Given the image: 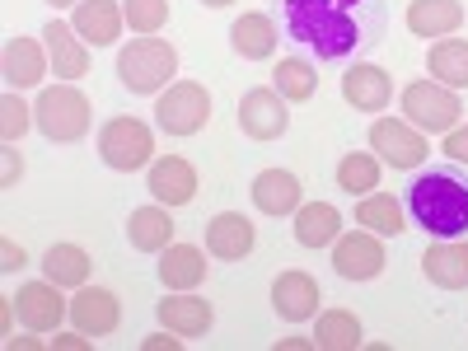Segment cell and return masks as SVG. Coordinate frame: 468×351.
<instances>
[{
  "mask_svg": "<svg viewBox=\"0 0 468 351\" xmlns=\"http://www.w3.org/2000/svg\"><path fill=\"white\" fill-rule=\"evenodd\" d=\"M388 24L384 0H282V28L319 61H351L370 52Z\"/></svg>",
  "mask_w": 468,
  "mask_h": 351,
  "instance_id": "obj_1",
  "label": "cell"
},
{
  "mask_svg": "<svg viewBox=\"0 0 468 351\" xmlns=\"http://www.w3.org/2000/svg\"><path fill=\"white\" fill-rule=\"evenodd\" d=\"M408 220L426 229L431 239H463L468 234V174L463 165H436L417 169V178L403 192Z\"/></svg>",
  "mask_w": 468,
  "mask_h": 351,
  "instance_id": "obj_2",
  "label": "cell"
},
{
  "mask_svg": "<svg viewBox=\"0 0 468 351\" xmlns=\"http://www.w3.org/2000/svg\"><path fill=\"white\" fill-rule=\"evenodd\" d=\"M178 75V52L169 37H132L117 52V80L132 94H165Z\"/></svg>",
  "mask_w": 468,
  "mask_h": 351,
  "instance_id": "obj_3",
  "label": "cell"
},
{
  "mask_svg": "<svg viewBox=\"0 0 468 351\" xmlns=\"http://www.w3.org/2000/svg\"><path fill=\"white\" fill-rule=\"evenodd\" d=\"M90 122H94V108H90L85 90H80V85H70V80L48 85L43 94H37V103H33V127L43 132L48 141H57V145L85 141Z\"/></svg>",
  "mask_w": 468,
  "mask_h": 351,
  "instance_id": "obj_4",
  "label": "cell"
},
{
  "mask_svg": "<svg viewBox=\"0 0 468 351\" xmlns=\"http://www.w3.org/2000/svg\"><path fill=\"white\" fill-rule=\"evenodd\" d=\"M399 103H403V117L417 132H426V136H445V132H454L463 122L459 90H450L441 80H412V85H403Z\"/></svg>",
  "mask_w": 468,
  "mask_h": 351,
  "instance_id": "obj_5",
  "label": "cell"
},
{
  "mask_svg": "<svg viewBox=\"0 0 468 351\" xmlns=\"http://www.w3.org/2000/svg\"><path fill=\"white\" fill-rule=\"evenodd\" d=\"M99 160L117 174H136L154 165V132L141 117H108L99 127Z\"/></svg>",
  "mask_w": 468,
  "mask_h": 351,
  "instance_id": "obj_6",
  "label": "cell"
},
{
  "mask_svg": "<svg viewBox=\"0 0 468 351\" xmlns=\"http://www.w3.org/2000/svg\"><path fill=\"white\" fill-rule=\"evenodd\" d=\"M154 122L165 136H197L211 122V90L197 80H174L165 94H154Z\"/></svg>",
  "mask_w": 468,
  "mask_h": 351,
  "instance_id": "obj_7",
  "label": "cell"
},
{
  "mask_svg": "<svg viewBox=\"0 0 468 351\" xmlns=\"http://www.w3.org/2000/svg\"><path fill=\"white\" fill-rule=\"evenodd\" d=\"M370 150L379 154L384 165H394V169H421L426 154H431V145H426V132H417L408 117H375Z\"/></svg>",
  "mask_w": 468,
  "mask_h": 351,
  "instance_id": "obj_8",
  "label": "cell"
},
{
  "mask_svg": "<svg viewBox=\"0 0 468 351\" xmlns=\"http://www.w3.org/2000/svg\"><path fill=\"white\" fill-rule=\"evenodd\" d=\"M239 132L249 141H282L291 132V103L271 90V85H258L239 99Z\"/></svg>",
  "mask_w": 468,
  "mask_h": 351,
  "instance_id": "obj_9",
  "label": "cell"
},
{
  "mask_svg": "<svg viewBox=\"0 0 468 351\" xmlns=\"http://www.w3.org/2000/svg\"><path fill=\"white\" fill-rule=\"evenodd\" d=\"M384 244L375 229H342L333 244V267L342 282H375L384 271Z\"/></svg>",
  "mask_w": 468,
  "mask_h": 351,
  "instance_id": "obj_10",
  "label": "cell"
},
{
  "mask_svg": "<svg viewBox=\"0 0 468 351\" xmlns=\"http://www.w3.org/2000/svg\"><path fill=\"white\" fill-rule=\"evenodd\" d=\"M15 309H19V324L28 333H57L61 319H70V300L48 277L43 282H24L19 295H15Z\"/></svg>",
  "mask_w": 468,
  "mask_h": 351,
  "instance_id": "obj_11",
  "label": "cell"
},
{
  "mask_svg": "<svg viewBox=\"0 0 468 351\" xmlns=\"http://www.w3.org/2000/svg\"><path fill=\"white\" fill-rule=\"evenodd\" d=\"M319 304H324V291L319 282L300 267H286L277 282H271V309L286 319V324H309L319 319Z\"/></svg>",
  "mask_w": 468,
  "mask_h": 351,
  "instance_id": "obj_12",
  "label": "cell"
},
{
  "mask_svg": "<svg viewBox=\"0 0 468 351\" xmlns=\"http://www.w3.org/2000/svg\"><path fill=\"white\" fill-rule=\"evenodd\" d=\"M145 187H150V197L160 202V207H187L192 197H197V169H192L183 154H160L150 169H145Z\"/></svg>",
  "mask_w": 468,
  "mask_h": 351,
  "instance_id": "obj_13",
  "label": "cell"
},
{
  "mask_svg": "<svg viewBox=\"0 0 468 351\" xmlns=\"http://www.w3.org/2000/svg\"><path fill=\"white\" fill-rule=\"evenodd\" d=\"M52 57H48V43H37V37H10L5 52H0V75H5L10 90H37L48 75Z\"/></svg>",
  "mask_w": 468,
  "mask_h": 351,
  "instance_id": "obj_14",
  "label": "cell"
},
{
  "mask_svg": "<svg viewBox=\"0 0 468 351\" xmlns=\"http://www.w3.org/2000/svg\"><path fill=\"white\" fill-rule=\"evenodd\" d=\"M258 244V229L244 211H220L207 220V253L216 262H244Z\"/></svg>",
  "mask_w": 468,
  "mask_h": 351,
  "instance_id": "obj_15",
  "label": "cell"
},
{
  "mask_svg": "<svg viewBox=\"0 0 468 351\" xmlns=\"http://www.w3.org/2000/svg\"><path fill=\"white\" fill-rule=\"evenodd\" d=\"M154 314H160V324L178 337H207L211 324H216L211 300H202L197 291H169L160 304H154Z\"/></svg>",
  "mask_w": 468,
  "mask_h": 351,
  "instance_id": "obj_16",
  "label": "cell"
},
{
  "mask_svg": "<svg viewBox=\"0 0 468 351\" xmlns=\"http://www.w3.org/2000/svg\"><path fill=\"white\" fill-rule=\"evenodd\" d=\"M70 324L90 333V337H108L117 333V324H122V300H117L112 291L103 286H80L70 300Z\"/></svg>",
  "mask_w": 468,
  "mask_h": 351,
  "instance_id": "obj_17",
  "label": "cell"
},
{
  "mask_svg": "<svg viewBox=\"0 0 468 351\" xmlns=\"http://www.w3.org/2000/svg\"><path fill=\"white\" fill-rule=\"evenodd\" d=\"M249 197H253V207L262 216L282 220V216H295L304 207V187H300V178L291 169H262L253 178V187H249Z\"/></svg>",
  "mask_w": 468,
  "mask_h": 351,
  "instance_id": "obj_18",
  "label": "cell"
},
{
  "mask_svg": "<svg viewBox=\"0 0 468 351\" xmlns=\"http://www.w3.org/2000/svg\"><path fill=\"white\" fill-rule=\"evenodd\" d=\"M48 43V57H52V70H57V80H85L90 75V43L80 33H75L70 24H61V19H52L43 33H37Z\"/></svg>",
  "mask_w": 468,
  "mask_h": 351,
  "instance_id": "obj_19",
  "label": "cell"
},
{
  "mask_svg": "<svg viewBox=\"0 0 468 351\" xmlns=\"http://www.w3.org/2000/svg\"><path fill=\"white\" fill-rule=\"evenodd\" d=\"M70 28L85 37L90 48H112L127 28V15H122V0H80L70 15Z\"/></svg>",
  "mask_w": 468,
  "mask_h": 351,
  "instance_id": "obj_20",
  "label": "cell"
},
{
  "mask_svg": "<svg viewBox=\"0 0 468 351\" xmlns=\"http://www.w3.org/2000/svg\"><path fill=\"white\" fill-rule=\"evenodd\" d=\"M342 99L356 112H384L388 103H394V80H388V70H379L370 61H356L342 75Z\"/></svg>",
  "mask_w": 468,
  "mask_h": 351,
  "instance_id": "obj_21",
  "label": "cell"
},
{
  "mask_svg": "<svg viewBox=\"0 0 468 351\" xmlns=\"http://www.w3.org/2000/svg\"><path fill=\"white\" fill-rule=\"evenodd\" d=\"M421 277L441 291H468V244L463 239H436L421 253Z\"/></svg>",
  "mask_w": 468,
  "mask_h": 351,
  "instance_id": "obj_22",
  "label": "cell"
},
{
  "mask_svg": "<svg viewBox=\"0 0 468 351\" xmlns=\"http://www.w3.org/2000/svg\"><path fill=\"white\" fill-rule=\"evenodd\" d=\"M229 43H234V52H239L244 61H267V57H277L282 28H277V19H271V15L249 10V15H239V19L229 24Z\"/></svg>",
  "mask_w": 468,
  "mask_h": 351,
  "instance_id": "obj_23",
  "label": "cell"
},
{
  "mask_svg": "<svg viewBox=\"0 0 468 351\" xmlns=\"http://www.w3.org/2000/svg\"><path fill=\"white\" fill-rule=\"evenodd\" d=\"M403 24L426 43L431 37H454L463 28V0H408Z\"/></svg>",
  "mask_w": 468,
  "mask_h": 351,
  "instance_id": "obj_24",
  "label": "cell"
},
{
  "mask_svg": "<svg viewBox=\"0 0 468 351\" xmlns=\"http://www.w3.org/2000/svg\"><path fill=\"white\" fill-rule=\"evenodd\" d=\"M127 244L136 249V253H165L169 244H174V216H169V207H136L132 216H127Z\"/></svg>",
  "mask_w": 468,
  "mask_h": 351,
  "instance_id": "obj_25",
  "label": "cell"
},
{
  "mask_svg": "<svg viewBox=\"0 0 468 351\" xmlns=\"http://www.w3.org/2000/svg\"><path fill=\"white\" fill-rule=\"evenodd\" d=\"M160 282L165 291H197L207 282V253L197 244H169L160 253Z\"/></svg>",
  "mask_w": 468,
  "mask_h": 351,
  "instance_id": "obj_26",
  "label": "cell"
},
{
  "mask_svg": "<svg viewBox=\"0 0 468 351\" xmlns=\"http://www.w3.org/2000/svg\"><path fill=\"white\" fill-rule=\"evenodd\" d=\"M342 234V211L333 202H304L295 211V244L300 249H333Z\"/></svg>",
  "mask_w": 468,
  "mask_h": 351,
  "instance_id": "obj_27",
  "label": "cell"
},
{
  "mask_svg": "<svg viewBox=\"0 0 468 351\" xmlns=\"http://www.w3.org/2000/svg\"><path fill=\"white\" fill-rule=\"evenodd\" d=\"M90 271H94V258H90L80 244H52V249L43 253V277L57 282L61 291L90 286Z\"/></svg>",
  "mask_w": 468,
  "mask_h": 351,
  "instance_id": "obj_28",
  "label": "cell"
},
{
  "mask_svg": "<svg viewBox=\"0 0 468 351\" xmlns=\"http://www.w3.org/2000/svg\"><path fill=\"white\" fill-rule=\"evenodd\" d=\"M271 90H277L286 103H309L319 94V66L309 57H282L271 66Z\"/></svg>",
  "mask_w": 468,
  "mask_h": 351,
  "instance_id": "obj_29",
  "label": "cell"
},
{
  "mask_svg": "<svg viewBox=\"0 0 468 351\" xmlns=\"http://www.w3.org/2000/svg\"><path fill=\"white\" fill-rule=\"evenodd\" d=\"M356 225L375 229L379 239H394V234L408 229V207L394 197V192H370V197L356 202Z\"/></svg>",
  "mask_w": 468,
  "mask_h": 351,
  "instance_id": "obj_30",
  "label": "cell"
},
{
  "mask_svg": "<svg viewBox=\"0 0 468 351\" xmlns=\"http://www.w3.org/2000/svg\"><path fill=\"white\" fill-rule=\"evenodd\" d=\"M426 70L450 90H468V37H436L426 52Z\"/></svg>",
  "mask_w": 468,
  "mask_h": 351,
  "instance_id": "obj_31",
  "label": "cell"
},
{
  "mask_svg": "<svg viewBox=\"0 0 468 351\" xmlns=\"http://www.w3.org/2000/svg\"><path fill=\"white\" fill-rule=\"evenodd\" d=\"M366 342L361 333V319L351 309H324L319 324H314V346L319 351H356Z\"/></svg>",
  "mask_w": 468,
  "mask_h": 351,
  "instance_id": "obj_32",
  "label": "cell"
},
{
  "mask_svg": "<svg viewBox=\"0 0 468 351\" xmlns=\"http://www.w3.org/2000/svg\"><path fill=\"white\" fill-rule=\"evenodd\" d=\"M379 154L370 150H351L337 160V187L346 192V197H370V192L379 187Z\"/></svg>",
  "mask_w": 468,
  "mask_h": 351,
  "instance_id": "obj_33",
  "label": "cell"
},
{
  "mask_svg": "<svg viewBox=\"0 0 468 351\" xmlns=\"http://www.w3.org/2000/svg\"><path fill=\"white\" fill-rule=\"evenodd\" d=\"M122 15L136 37H154L169 24V0H122Z\"/></svg>",
  "mask_w": 468,
  "mask_h": 351,
  "instance_id": "obj_34",
  "label": "cell"
},
{
  "mask_svg": "<svg viewBox=\"0 0 468 351\" xmlns=\"http://www.w3.org/2000/svg\"><path fill=\"white\" fill-rule=\"evenodd\" d=\"M28 127H33V108L19 99V90H10L5 99H0V136H5L10 145H19Z\"/></svg>",
  "mask_w": 468,
  "mask_h": 351,
  "instance_id": "obj_35",
  "label": "cell"
},
{
  "mask_svg": "<svg viewBox=\"0 0 468 351\" xmlns=\"http://www.w3.org/2000/svg\"><path fill=\"white\" fill-rule=\"evenodd\" d=\"M441 150L450 154V165H463L468 169V122H459L454 132H445V145Z\"/></svg>",
  "mask_w": 468,
  "mask_h": 351,
  "instance_id": "obj_36",
  "label": "cell"
},
{
  "mask_svg": "<svg viewBox=\"0 0 468 351\" xmlns=\"http://www.w3.org/2000/svg\"><path fill=\"white\" fill-rule=\"evenodd\" d=\"M19 267H28V253L15 239H0V271H10V277H15Z\"/></svg>",
  "mask_w": 468,
  "mask_h": 351,
  "instance_id": "obj_37",
  "label": "cell"
},
{
  "mask_svg": "<svg viewBox=\"0 0 468 351\" xmlns=\"http://www.w3.org/2000/svg\"><path fill=\"white\" fill-rule=\"evenodd\" d=\"M19 178H24V154L5 141V174H0V187H15Z\"/></svg>",
  "mask_w": 468,
  "mask_h": 351,
  "instance_id": "obj_38",
  "label": "cell"
},
{
  "mask_svg": "<svg viewBox=\"0 0 468 351\" xmlns=\"http://www.w3.org/2000/svg\"><path fill=\"white\" fill-rule=\"evenodd\" d=\"M52 346H57V351H90L94 342H90V333H80V328H75V333H61V328H57Z\"/></svg>",
  "mask_w": 468,
  "mask_h": 351,
  "instance_id": "obj_39",
  "label": "cell"
},
{
  "mask_svg": "<svg viewBox=\"0 0 468 351\" xmlns=\"http://www.w3.org/2000/svg\"><path fill=\"white\" fill-rule=\"evenodd\" d=\"M183 342H187V337H178V333H169V328H165V333H154V337H145L141 346H145V351H178Z\"/></svg>",
  "mask_w": 468,
  "mask_h": 351,
  "instance_id": "obj_40",
  "label": "cell"
},
{
  "mask_svg": "<svg viewBox=\"0 0 468 351\" xmlns=\"http://www.w3.org/2000/svg\"><path fill=\"white\" fill-rule=\"evenodd\" d=\"M277 351H319V346H314V337H282Z\"/></svg>",
  "mask_w": 468,
  "mask_h": 351,
  "instance_id": "obj_41",
  "label": "cell"
},
{
  "mask_svg": "<svg viewBox=\"0 0 468 351\" xmlns=\"http://www.w3.org/2000/svg\"><path fill=\"white\" fill-rule=\"evenodd\" d=\"M19 346L33 351V346H52V342H37V337H19V333H10V337H5V351H19Z\"/></svg>",
  "mask_w": 468,
  "mask_h": 351,
  "instance_id": "obj_42",
  "label": "cell"
},
{
  "mask_svg": "<svg viewBox=\"0 0 468 351\" xmlns=\"http://www.w3.org/2000/svg\"><path fill=\"white\" fill-rule=\"evenodd\" d=\"M52 10H66V5H80V0H48Z\"/></svg>",
  "mask_w": 468,
  "mask_h": 351,
  "instance_id": "obj_43",
  "label": "cell"
},
{
  "mask_svg": "<svg viewBox=\"0 0 468 351\" xmlns=\"http://www.w3.org/2000/svg\"><path fill=\"white\" fill-rule=\"evenodd\" d=\"M202 5H211V10H225V5H234V0H202Z\"/></svg>",
  "mask_w": 468,
  "mask_h": 351,
  "instance_id": "obj_44",
  "label": "cell"
}]
</instances>
